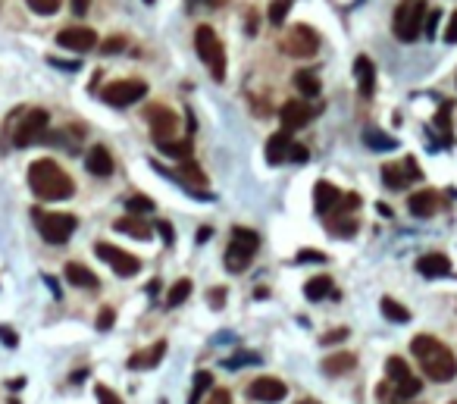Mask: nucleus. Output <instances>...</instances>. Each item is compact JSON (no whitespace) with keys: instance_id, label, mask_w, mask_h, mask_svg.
Segmentation results:
<instances>
[{"instance_id":"nucleus-1","label":"nucleus","mask_w":457,"mask_h":404,"mask_svg":"<svg viewBox=\"0 0 457 404\" xmlns=\"http://www.w3.org/2000/svg\"><path fill=\"white\" fill-rule=\"evenodd\" d=\"M29 185L41 201H66L75 195V182L66 176V170L47 157L35 160L29 166Z\"/></svg>"},{"instance_id":"nucleus-2","label":"nucleus","mask_w":457,"mask_h":404,"mask_svg":"<svg viewBox=\"0 0 457 404\" xmlns=\"http://www.w3.org/2000/svg\"><path fill=\"white\" fill-rule=\"evenodd\" d=\"M410 351L419 357V364H423L426 376H429L432 382H451V379L457 376V357L451 354L448 345H442V341L432 339V335H417V339L410 341Z\"/></svg>"},{"instance_id":"nucleus-3","label":"nucleus","mask_w":457,"mask_h":404,"mask_svg":"<svg viewBox=\"0 0 457 404\" xmlns=\"http://www.w3.org/2000/svg\"><path fill=\"white\" fill-rule=\"evenodd\" d=\"M194 47H198L200 63L210 70L213 82H225V51H223L219 35L213 32L210 26H198V32H194Z\"/></svg>"},{"instance_id":"nucleus-4","label":"nucleus","mask_w":457,"mask_h":404,"mask_svg":"<svg viewBox=\"0 0 457 404\" xmlns=\"http://www.w3.org/2000/svg\"><path fill=\"white\" fill-rule=\"evenodd\" d=\"M257 248H260V235H257L254 229L235 226V229H232L229 251H225V270H229V273H244V270H248V264L254 260Z\"/></svg>"},{"instance_id":"nucleus-5","label":"nucleus","mask_w":457,"mask_h":404,"mask_svg":"<svg viewBox=\"0 0 457 404\" xmlns=\"http://www.w3.org/2000/svg\"><path fill=\"white\" fill-rule=\"evenodd\" d=\"M423 22H426V3L423 0H407L394 10V19H392V29H394V38L410 45V41L419 38L423 32Z\"/></svg>"},{"instance_id":"nucleus-6","label":"nucleus","mask_w":457,"mask_h":404,"mask_svg":"<svg viewBox=\"0 0 457 404\" xmlns=\"http://www.w3.org/2000/svg\"><path fill=\"white\" fill-rule=\"evenodd\" d=\"M35 223H38L41 239L50 241V245H63V241H69V235H72L75 226H79L72 213H41V210H35Z\"/></svg>"},{"instance_id":"nucleus-7","label":"nucleus","mask_w":457,"mask_h":404,"mask_svg":"<svg viewBox=\"0 0 457 404\" xmlns=\"http://www.w3.org/2000/svg\"><path fill=\"white\" fill-rule=\"evenodd\" d=\"M279 47L288 54V57H313V54L319 51V35L313 32L310 26L298 22V26H291L285 32V38H282Z\"/></svg>"},{"instance_id":"nucleus-8","label":"nucleus","mask_w":457,"mask_h":404,"mask_svg":"<svg viewBox=\"0 0 457 404\" xmlns=\"http://www.w3.org/2000/svg\"><path fill=\"white\" fill-rule=\"evenodd\" d=\"M47 126H50V113L47 110H29L22 116V122L16 126V135H13V145L16 147H29L35 141H41L47 135Z\"/></svg>"},{"instance_id":"nucleus-9","label":"nucleus","mask_w":457,"mask_h":404,"mask_svg":"<svg viewBox=\"0 0 457 404\" xmlns=\"http://www.w3.org/2000/svg\"><path fill=\"white\" fill-rule=\"evenodd\" d=\"M144 95H147V85H144L141 79H119V82H110L100 91V97H104L110 107H129V104L141 101Z\"/></svg>"},{"instance_id":"nucleus-10","label":"nucleus","mask_w":457,"mask_h":404,"mask_svg":"<svg viewBox=\"0 0 457 404\" xmlns=\"http://www.w3.org/2000/svg\"><path fill=\"white\" fill-rule=\"evenodd\" d=\"M94 254H97L104 264H110V270L116 273V276L129 279L141 270V260H138L135 254L122 251V248H116V245H106V241H97V245H94Z\"/></svg>"},{"instance_id":"nucleus-11","label":"nucleus","mask_w":457,"mask_h":404,"mask_svg":"<svg viewBox=\"0 0 457 404\" xmlns=\"http://www.w3.org/2000/svg\"><path fill=\"white\" fill-rule=\"evenodd\" d=\"M56 45H60L63 51L88 54V51H94V45H97V32L88 26H69L56 35Z\"/></svg>"},{"instance_id":"nucleus-12","label":"nucleus","mask_w":457,"mask_h":404,"mask_svg":"<svg viewBox=\"0 0 457 404\" xmlns=\"http://www.w3.org/2000/svg\"><path fill=\"white\" fill-rule=\"evenodd\" d=\"M144 116H147V122H150L154 141H169L175 135V129H179V116H175L169 107H147Z\"/></svg>"},{"instance_id":"nucleus-13","label":"nucleus","mask_w":457,"mask_h":404,"mask_svg":"<svg viewBox=\"0 0 457 404\" xmlns=\"http://www.w3.org/2000/svg\"><path fill=\"white\" fill-rule=\"evenodd\" d=\"M285 395H288V385L282 382V379H275V376H260V379H254V382L248 385V398L263 401V404H275Z\"/></svg>"},{"instance_id":"nucleus-14","label":"nucleus","mask_w":457,"mask_h":404,"mask_svg":"<svg viewBox=\"0 0 457 404\" xmlns=\"http://www.w3.org/2000/svg\"><path fill=\"white\" fill-rule=\"evenodd\" d=\"M417 273L426 279H444L451 276V260L444 257V254H423V257L417 260Z\"/></svg>"},{"instance_id":"nucleus-15","label":"nucleus","mask_w":457,"mask_h":404,"mask_svg":"<svg viewBox=\"0 0 457 404\" xmlns=\"http://www.w3.org/2000/svg\"><path fill=\"white\" fill-rule=\"evenodd\" d=\"M307 120H310V104L307 101H288L285 107H282V129H288V132L304 129Z\"/></svg>"},{"instance_id":"nucleus-16","label":"nucleus","mask_w":457,"mask_h":404,"mask_svg":"<svg viewBox=\"0 0 457 404\" xmlns=\"http://www.w3.org/2000/svg\"><path fill=\"white\" fill-rule=\"evenodd\" d=\"M85 166H88V172H91V176H97V179L113 176V157H110V151H106L104 145H94L91 151H88Z\"/></svg>"},{"instance_id":"nucleus-17","label":"nucleus","mask_w":457,"mask_h":404,"mask_svg":"<svg viewBox=\"0 0 457 404\" xmlns=\"http://www.w3.org/2000/svg\"><path fill=\"white\" fill-rule=\"evenodd\" d=\"M288 151H291V132H288V129L269 135V141H266V163H273V166L285 163Z\"/></svg>"},{"instance_id":"nucleus-18","label":"nucleus","mask_w":457,"mask_h":404,"mask_svg":"<svg viewBox=\"0 0 457 404\" xmlns=\"http://www.w3.org/2000/svg\"><path fill=\"white\" fill-rule=\"evenodd\" d=\"M338 201H342V191H338L332 182L319 179L316 188H313V207H316V213H329V210H335Z\"/></svg>"},{"instance_id":"nucleus-19","label":"nucleus","mask_w":457,"mask_h":404,"mask_svg":"<svg viewBox=\"0 0 457 404\" xmlns=\"http://www.w3.org/2000/svg\"><path fill=\"white\" fill-rule=\"evenodd\" d=\"M407 210H410L413 216H419V220H426V216H432L438 210V195L435 191H417V195L407 197Z\"/></svg>"},{"instance_id":"nucleus-20","label":"nucleus","mask_w":457,"mask_h":404,"mask_svg":"<svg viewBox=\"0 0 457 404\" xmlns=\"http://www.w3.org/2000/svg\"><path fill=\"white\" fill-rule=\"evenodd\" d=\"M354 76H357V88H360V95H363V97L373 95V88H376L373 60H369V57H357V60H354Z\"/></svg>"},{"instance_id":"nucleus-21","label":"nucleus","mask_w":457,"mask_h":404,"mask_svg":"<svg viewBox=\"0 0 457 404\" xmlns=\"http://www.w3.org/2000/svg\"><path fill=\"white\" fill-rule=\"evenodd\" d=\"M163 354H166V341H154L147 351L131 354V357H129V366H131V370H150V366H157V364L163 360Z\"/></svg>"},{"instance_id":"nucleus-22","label":"nucleus","mask_w":457,"mask_h":404,"mask_svg":"<svg viewBox=\"0 0 457 404\" xmlns=\"http://www.w3.org/2000/svg\"><path fill=\"white\" fill-rule=\"evenodd\" d=\"M354 366H357V357L351 351L329 354V357L323 360V373H326V376H344V373H351Z\"/></svg>"},{"instance_id":"nucleus-23","label":"nucleus","mask_w":457,"mask_h":404,"mask_svg":"<svg viewBox=\"0 0 457 404\" xmlns=\"http://www.w3.org/2000/svg\"><path fill=\"white\" fill-rule=\"evenodd\" d=\"M66 282L75 285V289H97V276H94L88 266L81 264H66Z\"/></svg>"},{"instance_id":"nucleus-24","label":"nucleus","mask_w":457,"mask_h":404,"mask_svg":"<svg viewBox=\"0 0 457 404\" xmlns=\"http://www.w3.org/2000/svg\"><path fill=\"white\" fill-rule=\"evenodd\" d=\"M116 232H122V235H131V239H150V226L144 220H138V213L135 216H125V220H116Z\"/></svg>"},{"instance_id":"nucleus-25","label":"nucleus","mask_w":457,"mask_h":404,"mask_svg":"<svg viewBox=\"0 0 457 404\" xmlns=\"http://www.w3.org/2000/svg\"><path fill=\"white\" fill-rule=\"evenodd\" d=\"M363 145L369 147V151H394L398 147V141L392 138V135H385V132H379V129H363Z\"/></svg>"},{"instance_id":"nucleus-26","label":"nucleus","mask_w":457,"mask_h":404,"mask_svg":"<svg viewBox=\"0 0 457 404\" xmlns=\"http://www.w3.org/2000/svg\"><path fill=\"white\" fill-rule=\"evenodd\" d=\"M210 389H213L210 370H198V373H194V385H191V395H188V404H200Z\"/></svg>"},{"instance_id":"nucleus-27","label":"nucleus","mask_w":457,"mask_h":404,"mask_svg":"<svg viewBox=\"0 0 457 404\" xmlns=\"http://www.w3.org/2000/svg\"><path fill=\"white\" fill-rule=\"evenodd\" d=\"M326 229H329L332 235H338V239H351V235L357 232V220L348 213H335V220L326 223Z\"/></svg>"},{"instance_id":"nucleus-28","label":"nucleus","mask_w":457,"mask_h":404,"mask_svg":"<svg viewBox=\"0 0 457 404\" xmlns=\"http://www.w3.org/2000/svg\"><path fill=\"white\" fill-rule=\"evenodd\" d=\"M294 88H298L304 97H316L319 95V79L313 76L310 70H298L294 72Z\"/></svg>"},{"instance_id":"nucleus-29","label":"nucleus","mask_w":457,"mask_h":404,"mask_svg":"<svg viewBox=\"0 0 457 404\" xmlns=\"http://www.w3.org/2000/svg\"><path fill=\"white\" fill-rule=\"evenodd\" d=\"M304 295L310 298V301H323V298L332 295V279L329 276H313L310 282L304 285Z\"/></svg>"},{"instance_id":"nucleus-30","label":"nucleus","mask_w":457,"mask_h":404,"mask_svg":"<svg viewBox=\"0 0 457 404\" xmlns=\"http://www.w3.org/2000/svg\"><path fill=\"white\" fill-rule=\"evenodd\" d=\"M379 310L385 314V320H392V323H407V320H410V310H407L404 304H398L394 298H382Z\"/></svg>"},{"instance_id":"nucleus-31","label":"nucleus","mask_w":457,"mask_h":404,"mask_svg":"<svg viewBox=\"0 0 457 404\" xmlns=\"http://www.w3.org/2000/svg\"><path fill=\"white\" fill-rule=\"evenodd\" d=\"M179 176H182V182H185L188 188H200V185L207 182V179H204V172H200V166H198V163H191V157H188V160H182Z\"/></svg>"},{"instance_id":"nucleus-32","label":"nucleus","mask_w":457,"mask_h":404,"mask_svg":"<svg viewBox=\"0 0 457 404\" xmlns=\"http://www.w3.org/2000/svg\"><path fill=\"white\" fill-rule=\"evenodd\" d=\"M157 147H160L163 154H169V157H175V160H188L191 157V141H157Z\"/></svg>"},{"instance_id":"nucleus-33","label":"nucleus","mask_w":457,"mask_h":404,"mask_svg":"<svg viewBox=\"0 0 457 404\" xmlns=\"http://www.w3.org/2000/svg\"><path fill=\"white\" fill-rule=\"evenodd\" d=\"M188 295H191V279H179V282L169 289V295H166V307H179Z\"/></svg>"},{"instance_id":"nucleus-34","label":"nucleus","mask_w":457,"mask_h":404,"mask_svg":"<svg viewBox=\"0 0 457 404\" xmlns=\"http://www.w3.org/2000/svg\"><path fill=\"white\" fill-rule=\"evenodd\" d=\"M385 376L392 379V382H401L404 376H410V366H407L404 357H388L385 360Z\"/></svg>"},{"instance_id":"nucleus-35","label":"nucleus","mask_w":457,"mask_h":404,"mask_svg":"<svg viewBox=\"0 0 457 404\" xmlns=\"http://www.w3.org/2000/svg\"><path fill=\"white\" fill-rule=\"evenodd\" d=\"M382 182H385L388 188L401 191V188H404L407 182H410V179L404 176V170H401V166H385V170H382Z\"/></svg>"},{"instance_id":"nucleus-36","label":"nucleus","mask_w":457,"mask_h":404,"mask_svg":"<svg viewBox=\"0 0 457 404\" xmlns=\"http://www.w3.org/2000/svg\"><path fill=\"white\" fill-rule=\"evenodd\" d=\"M288 10H291V0H273V3H269V22H273V26H285Z\"/></svg>"},{"instance_id":"nucleus-37","label":"nucleus","mask_w":457,"mask_h":404,"mask_svg":"<svg viewBox=\"0 0 457 404\" xmlns=\"http://www.w3.org/2000/svg\"><path fill=\"white\" fill-rule=\"evenodd\" d=\"M25 3H29V10L38 16H54L56 10H60L63 0H25Z\"/></svg>"},{"instance_id":"nucleus-38","label":"nucleus","mask_w":457,"mask_h":404,"mask_svg":"<svg viewBox=\"0 0 457 404\" xmlns=\"http://www.w3.org/2000/svg\"><path fill=\"white\" fill-rule=\"evenodd\" d=\"M394 385H398V398H413V395H419V389H423V382H419L413 373L410 376H404L401 382H394Z\"/></svg>"},{"instance_id":"nucleus-39","label":"nucleus","mask_w":457,"mask_h":404,"mask_svg":"<svg viewBox=\"0 0 457 404\" xmlns=\"http://www.w3.org/2000/svg\"><path fill=\"white\" fill-rule=\"evenodd\" d=\"M125 207H129L131 213H150V210H154V201L144 195H131L129 201H125Z\"/></svg>"},{"instance_id":"nucleus-40","label":"nucleus","mask_w":457,"mask_h":404,"mask_svg":"<svg viewBox=\"0 0 457 404\" xmlns=\"http://www.w3.org/2000/svg\"><path fill=\"white\" fill-rule=\"evenodd\" d=\"M94 395H97V404H122V398H119L113 389H106L104 382L94 385Z\"/></svg>"},{"instance_id":"nucleus-41","label":"nucleus","mask_w":457,"mask_h":404,"mask_svg":"<svg viewBox=\"0 0 457 404\" xmlns=\"http://www.w3.org/2000/svg\"><path fill=\"white\" fill-rule=\"evenodd\" d=\"M438 22H442V10H429V13H426V22H423V32L429 35V38H435V29H438Z\"/></svg>"},{"instance_id":"nucleus-42","label":"nucleus","mask_w":457,"mask_h":404,"mask_svg":"<svg viewBox=\"0 0 457 404\" xmlns=\"http://www.w3.org/2000/svg\"><path fill=\"white\" fill-rule=\"evenodd\" d=\"M354 207H360V195H342V201L335 204V213H351Z\"/></svg>"},{"instance_id":"nucleus-43","label":"nucleus","mask_w":457,"mask_h":404,"mask_svg":"<svg viewBox=\"0 0 457 404\" xmlns=\"http://www.w3.org/2000/svg\"><path fill=\"white\" fill-rule=\"evenodd\" d=\"M448 116H451V104L444 101V104H442V110H438V116H435V126L442 129L444 135H448V129H451V120H448Z\"/></svg>"},{"instance_id":"nucleus-44","label":"nucleus","mask_w":457,"mask_h":404,"mask_svg":"<svg viewBox=\"0 0 457 404\" xmlns=\"http://www.w3.org/2000/svg\"><path fill=\"white\" fill-rule=\"evenodd\" d=\"M100 51H104V54H119V51H125V38H119V35H116V38H106L104 45H100Z\"/></svg>"},{"instance_id":"nucleus-45","label":"nucleus","mask_w":457,"mask_h":404,"mask_svg":"<svg viewBox=\"0 0 457 404\" xmlns=\"http://www.w3.org/2000/svg\"><path fill=\"white\" fill-rule=\"evenodd\" d=\"M113 320H116V314H113L110 307H104V310L97 314V329H100V332H106V329L113 326Z\"/></svg>"},{"instance_id":"nucleus-46","label":"nucleus","mask_w":457,"mask_h":404,"mask_svg":"<svg viewBox=\"0 0 457 404\" xmlns=\"http://www.w3.org/2000/svg\"><path fill=\"white\" fill-rule=\"evenodd\" d=\"M207 404H232V395L225 389H213V395L207 391Z\"/></svg>"},{"instance_id":"nucleus-47","label":"nucleus","mask_w":457,"mask_h":404,"mask_svg":"<svg viewBox=\"0 0 457 404\" xmlns=\"http://www.w3.org/2000/svg\"><path fill=\"white\" fill-rule=\"evenodd\" d=\"M401 170H404V176H407V179H423V170L417 166V160H413V157H407Z\"/></svg>"},{"instance_id":"nucleus-48","label":"nucleus","mask_w":457,"mask_h":404,"mask_svg":"<svg viewBox=\"0 0 457 404\" xmlns=\"http://www.w3.org/2000/svg\"><path fill=\"white\" fill-rule=\"evenodd\" d=\"M207 304H210L213 310H223V304H225V289H213L210 298H207Z\"/></svg>"},{"instance_id":"nucleus-49","label":"nucleus","mask_w":457,"mask_h":404,"mask_svg":"<svg viewBox=\"0 0 457 404\" xmlns=\"http://www.w3.org/2000/svg\"><path fill=\"white\" fill-rule=\"evenodd\" d=\"M444 41H448V45H457V10L451 13V19H448V29H444Z\"/></svg>"},{"instance_id":"nucleus-50","label":"nucleus","mask_w":457,"mask_h":404,"mask_svg":"<svg viewBox=\"0 0 457 404\" xmlns=\"http://www.w3.org/2000/svg\"><path fill=\"white\" fill-rule=\"evenodd\" d=\"M0 339H3V345H6V348H16V345H19V335L13 332L10 326H0Z\"/></svg>"},{"instance_id":"nucleus-51","label":"nucleus","mask_w":457,"mask_h":404,"mask_svg":"<svg viewBox=\"0 0 457 404\" xmlns=\"http://www.w3.org/2000/svg\"><path fill=\"white\" fill-rule=\"evenodd\" d=\"M288 160H294V163H304V160H307V147H304V145H294V141H291V151H288Z\"/></svg>"},{"instance_id":"nucleus-52","label":"nucleus","mask_w":457,"mask_h":404,"mask_svg":"<svg viewBox=\"0 0 457 404\" xmlns=\"http://www.w3.org/2000/svg\"><path fill=\"white\" fill-rule=\"evenodd\" d=\"M88 7H91V0H72V13L75 16H85Z\"/></svg>"},{"instance_id":"nucleus-53","label":"nucleus","mask_w":457,"mask_h":404,"mask_svg":"<svg viewBox=\"0 0 457 404\" xmlns=\"http://www.w3.org/2000/svg\"><path fill=\"white\" fill-rule=\"evenodd\" d=\"M344 335H348V329H338V332H329V335H323V345H332V341H342Z\"/></svg>"},{"instance_id":"nucleus-54","label":"nucleus","mask_w":457,"mask_h":404,"mask_svg":"<svg viewBox=\"0 0 457 404\" xmlns=\"http://www.w3.org/2000/svg\"><path fill=\"white\" fill-rule=\"evenodd\" d=\"M47 63L50 66H60V70H79V63H66V60H56V57H50Z\"/></svg>"},{"instance_id":"nucleus-55","label":"nucleus","mask_w":457,"mask_h":404,"mask_svg":"<svg viewBox=\"0 0 457 404\" xmlns=\"http://www.w3.org/2000/svg\"><path fill=\"white\" fill-rule=\"evenodd\" d=\"M163 232V239H166V245H173V229H169V223H157Z\"/></svg>"},{"instance_id":"nucleus-56","label":"nucleus","mask_w":457,"mask_h":404,"mask_svg":"<svg viewBox=\"0 0 457 404\" xmlns=\"http://www.w3.org/2000/svg\"><path fill=\"white\" fill-rule=\"evenodd\" d=\"M298 260H323V254H319V251H300Z\"/></svg>"},{"instance_id":"nucleus-57","label":"nucleus","mask_w":457,"mask_h":404,"mask_svg":"<svg viewBox=\"0 0 457 404\" xmlns=\"http://www.w3.org/2000/svg\"><path fill=\"white\" fill-rule=\"evenodd\" d=\"M210 235H213V229H200V232H198V241H207V239H210Z\"/></svg>"},{"instance_id":"nucleus-58","label":"nucleus","mask_w":457,"mask_h":404,"mask_svg":"<svg viewBox=\"0 0 457 404\" xmlns=\"http://www.w3.org/2000/svg\"><path fill=\"white\" fill-rule=\"evenodd\" d=\"M298 404H319V401H313V398H304V401H298Z\"/></svg>"},{"instance_id":"nucleus-59","label":"nucleus","mask_w":457,"mask_h":404,"mask_svg":"<svg viewBox=\"0 0 457 404\" xmlns=\"http://www.w3.org/2000/svg\"><path fill=\"white\" fill-rule=\"evenodd\" d=\"M10 404H19V401H16V398H10Z\"/></svg>"},{"instance_id":"nucleus-60","label":"nucleus","mask_w":457,"mask_h":404,"mask_svg":"<svg viewBox=\"0 0 457 404\" xmlns=\"http://www.w3.org/2000/svg\"><path fill=\"white\" fill-rule=\"evenodd\" d=\"M144 3H154V0H144Z\"/></svg>"}]
</instances>
